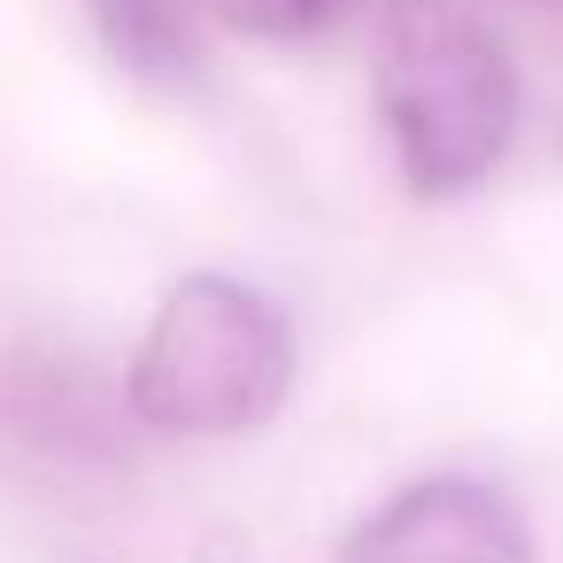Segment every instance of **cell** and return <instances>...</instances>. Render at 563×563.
<instances>
[{
    "mask_svg": "<svg viewBox=\"0 0 563 563\" xmlns=\"http://www.w3.org/2000/svg\"><path fill=\"white\" fill-rule=\"evenodd\" d=\"M201 9L217 24L247 32V40H309L347 9V0H201Z\"/></svg>",
    "mask_w": 563,
    "mask_h": 563,
    "instance_id": "obj_6",
    "label": "cell"
},
{
    "mask_svg": "<svg viewBox=\"0 0 563 563\" xmlns=\"http://www.w3.org/2000/svg\"><path fill=\"white\" fill-rule=\"evenodd\" d=\"M517 63L463 0H394L378 24V117L417 201H455L517 140Z\"/></svg>",
    "mask_w": 563,
    "mask_h": 563,
    "instance_id": "obj_1",
    "label": "cell"
},
{
    "mask_svg": "<svg viewBox=\"0 0 563 563\" xmlns=\"http://www.w3.org/2000/svg\"><path fill=\"white\" fill-rule=\"evenodd\" d=\"M86 16L101 32V47L147 78V86H186L194 78V16L186 0H86Z\"/></svg>",
    "mask_w": 563,
    "mask_h": 563,
    "instance_id": "obj_5",
    "label": "cell"
},
{
    "mask_svg": "<svg viewBox=\"0 0 563 563\" xmlns=\"http://www.w3.org/2000/svg\"><path fill=\"white\" fill-rule=\"evenodd\" d=\"M286 394H294V324L263 286L224 271L178 278L124 371L140 432L163 440L255 432L286 409Z\"/></svg>",
    "mask_w": 563,
    "mask_h": 563,
    "instance_id": "obj_2",
    "label": "cell"
},
{
    "mask_svg": "<svg viewBox=\"0 0 563 563\" xmlns=\"http://www.w3.org/2000/svg\"><path fill=\"white\" fill-rule=\"evenodd\" d=\"M132 401L93 355L24 340L0 355V440L55 471H117L132 455Z\"/></svg>",
    "mask_w": 563,
    "mask_h": 563,
    "instance_id": "obj_3",
    "label": "cell"
},
{
    "mask_svg": "<svg viewBox=\"0 0 563 563\" xmlns=\"http://www.w3.org/2000/svg\"><path fill=\"white\" fill-rule=\"evenodd\" d=\"M332 563H540L525 509L471 471H432L347 525Z\"/></svg>",
    "mask_w": 563,
    "mask_h": 563,
    "instance_id": "obj_4",
    "label": "cell"
}]
</instances>
